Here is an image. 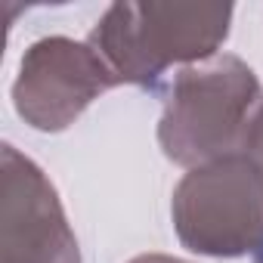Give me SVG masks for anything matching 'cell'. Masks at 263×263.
<instances>
[{
	"instance_id": "1",
	"label": "cell",
	"mask_w": 263,
	"mask_h": 263,
	"mask_svg": "<svg viewBox=\"0 0 263 263\" xmlns=\"http://www.w3.org/2000/svg\"><path fill=\"white\" fill-rule=\"evenodd\" d=\"M232 4H111L87 44L118 84L158 90L167 68L198 65L220 53L232 25Z\"/></svg>"
},
{
	"instance_id": "2",
	"label": "cell",
	"mask_w": 263,
	"mask_h": 263,
	"mask_svg": "<svg viewBox=\"0 0 263 263\" xmlns=\"http://www.w3.org/2000/svg\"><path fill=\"white\" fill-rule=\"evenodd\" d=\"M260 102V78L232 53H217L208 62L180 68L164 90L158 121L164 158L192 171L238 152L241 134Z\"/></svg>"
},
{
	"instance_id": "3",
	"label": "cell",
	"mask_w": 263,
	"mask_h": 263,
	"mask_svg": "<svg viewBox=\"0 0 263 263\" xmlns=\"http://www.w3.org/2000/svg\"><path fill=\"white\" fill-rule=\"evenodd\" d=\"M180 245L201 257H245L263 238V167L241 152L183 174L171 201Z\"/></svg>"
},
{
	"instance_id": "4",
	"label": "cell",
	"mask_w": 263,
	"mask_h": 263,
	"mask_svg": "<svg viewBox=\"0 0 263 263\" xmlns=\"http://www.w3.org/2000/svg\"><path fill=\"white\" fill-rule=\"evenodd\" d=\"M111 87H118L115 74L87 41L53 34L25 50L13 84V105L28 127L62 134Z\"/></svg>"
},
{
	"instance_id": "5",
	"label": "cell",
	"mask_w": 263,
	"mask_h": 263,
	"mask_svg": "<svg viewBox=\"0 0 263 263\" xmlns=\"http://www.w3.org/2000/svg\"><path fill=\"white\" fill-rule=\"evenodd\" d=\"M0 263H81L56 186L10 143L0 146Z\"/></svg>"
},
{
	"instance_id": "6",
	"label": "cell",
	"mask_w": 263,
	"mask_h": 263,
	"mask_svg": "<svg viewBox=\"0 0 263 263\" xmlns=\"http://www.w3.org/2000/svg\"><path fill=\"white\" fill-rule=\"evenodd\" d=\"M241 155H248L251 161H257L263 167V102L254 108L248 127H245V134H241V146H238Z\"/></svg>"
},
{
	"instance_id": "7",
	"label": "cell",
	"mask_w": 263,
	"mask_h": 263,
	"mask_svg": "<svg viewBox=\"0 0 263 263\" xmlns=\"http://www.w3.org/2000/svg\"><path fill=\"white\" fill-rule=\"evenodd\" d=\"M127 263H192V260H183V257H171V254H140Z\"/></svg>"
},
{
	"instance_id": "8",
	"label": "cell",
	"mask_w": 263,
	"mask_h": 263,
	"mask_svg": "<svg viewBox=\"0 0 263 263\" xmlns=\"http://www.w3.org/2000/svg\"><path fill=\"white\" fill-rule=\"evenodd\" d=\"M254 263H263V238H260V245L254 248Z\"/></svg>"
}]
</instances>
